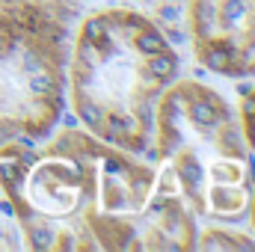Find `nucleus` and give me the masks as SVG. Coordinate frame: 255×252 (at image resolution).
I'll return each mask as SVG.
<instances>
[{
  "label": "nucleus",
  "mask_w": 255,
  "mask_h": 252,
  "mask_svg": "<svg viewBox=\"0 0 255 252\" xmlns=\"http://www.w3.org/2000/svg\"><path fill=\"white\" fill-rule=\"evenodd\" d=\"M145 68H148V74H151L157 83H169V80L178 74V57L166 48V51H160V54H151L148 63H145Z\"/></svg>",
  "instance_id": "obj_1"
},
{
  "label": "nucleus",
  "mask_w": 255,
  "mask_h": 252,
  "mask_svg": "<svg viewBox=\"0 0 255 252\" xmlns=\"http://www.w3.org/2000/svg\"><path fill=\"white\" fill-rule=\"evenodd\" d=\"M169 48V42L163 39V30L157 27V24H145L142 30H136V51L139 54H145V57H151V54H160V51H166Z\"/></svg>",
  "instance_id": "obj_2"
},
{
  "label": "nucleus",
  "mask_w": 255,
  "mask_h": 252,
  "mask_svg": "<svg viewBox=\"0 0 255 252\" xmlns=\"http://www.w3.org/2000/svg\"><path fill=\"white\" fill-rule=\"evenodd\" d=\"M74 116L83 122V125L95 127V130H104V110H101V104H95L86 92H77V101H74Z\"/></svg>",
  "instance_id": "obj_3"
},
{
  "label": "nucleus",
  "mask_w": 255,
  "mask_h": 252,
  "mask_svg": "<svg viewBox=\"0 0 255 252\" xmlns=\"http://www.w3.org/2000/svg\"><path fill=\"white\" fill-rule=\"evenodd\" d=\"M27 89L39 98V95H48V92H57V77H54V71L45 65V68H36V71H30V77H27Z\"/></svg>",
  "instance_id": "obj_4"
},
{
  "label": "nucleus",
  "mask_w": 255,
  "mask_h": 252,
  "mask_svg": "<svg viewBox=\"0 0 255 252\" xmlns=\"http://www.w3.org/2000/svg\"><path fill=\"white\" fill-rule=\"evenodd\" d=\"M74 57H77V63L86 65V68H101L104 63V57H101V51H98V45L95 42H89V39H83L80 36V42H77V51H74Z\"/></svg>",
  "instance_id": "obj_5"
},
{
  "label": "nucleus",
  "mask_w": 255,
  "mask_h": 252,
  "mask_svg": "<svg viewBox=\"0 0 255 252\" xmlns=\"http://www.w3.org/2000/svg\"><path fill=\"white\" fill-rule=\"evenodd\" d=\"M80 36H83V39H89V42H101L104 36H110V33H107V21H104V15H95V18L83 21Z\"/></svg>",
  "instance_id": "obj_6"
},
{
  "label": "nucleus",
  "mask_w": 255,
  "mask_h": 252,
  "mask_svg": "<svg viewBox=\"0 0 255 252\" xmlns=\"http://www.w3.org/2000/svg\"><path fill=\"white\" fill-rule=\"evenodd\" d=\"M139 122H142L145 130H151V125H154V101L151 98H142L139 101Z\"/></svg>",
  "instance_id": "obj_7"
},
{
  "label": "nucleus",
  "mask_w": 255,
  "mask_h": 252,
  "mask_svg": "<svg viewBox=\"0 0 255 252\" xmlns=\"http://www.w3.org/2000/svg\"><path fill=\"white\" fill-rule=\"evenodd\" d=\"M163 39H166L169 45H172V42H175V45H184V42H187V33H184V30H178V27H169V30L163 33Z\"/></svg>",
  "instance_id": "obj_8"
},
{
  "label": "nucleus",
  "mask_w": 255,
  "mask_h": 252,
  "mask_svg": "<svg viewBox=\"0 0 255 252\" xmlns=\"http://www.w3.org/2000/svg\"><path fill=\"white\" fill-rule=\"evenodd\" d=\"M65 127H77V116L74 113H65Z\"/></svg>",
  "instance_id": "obj_9"
}]
</instances>
